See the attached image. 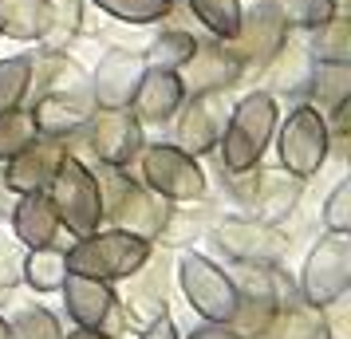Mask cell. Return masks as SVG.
Segmentation results:
<instances>
[{
  "label": "cell",
  "mask_w": 351,
  "mask_h": 339,
  "mask_svg": "<svg viewBox=\"0 0 351 339\" xmlns=\"http://www.w3.org/2000/svg\"><path fill=\"white\" fill-rule=\"evenodd\" d=\"M138 339H178V327L170 316H158L154 323H146L143 331H138Z\"/></svg>",
  "instance_id": "37"
},
{
  "label": "cell",
  "mask_w": 351,
  "mask_h": 339,
  "mask_svg": "<svg viewBox=\"0 0 351 339\" xmlns=\"http://www.w3.org/2000/svg\"><path fill=\"white\" fill-rule=\"evenodd\" d=\"M276 327H280L276 339H335L324 307H312V304H296L288 312H280Z\"/></svg>",
  "instance_id": "28"
},
{
  "label": "cell",
  "mask_w": 351,
  "mask_h": 339,
  "mask_svg": "<svg viewBox=\"0 0 351 339\" xmlns=\"http://www.w3.org/2000/svg\"><path fill=\"white\" fill-rule=\"evenodd\" d=\"M143 55H134V51H123L114 48L107 51L103 60H99L95 75H91V99H95V111H123L130 107V99H134V87L143 79Z\"/></svg>",
  "instance_id": "17"
},
{
  "label": "cell",
  "mask_w": 351,
  "mask_h": 339,
  "mask_svg": "<svg viewBox=\"0 0 351 339\" xmlns=\"http://www.w3.org/2000/svg\"><path fill=\"white\" fill-rule=\"evenodd\" d=\"M288 32L292 28L276 16V8L269 0H256L253 8H241L237 32L229 40H221V44L241 67H269L288 48Z\"/></svg>",
  "instance_id": "9"
},
{
  "label": "cell",
  "mask_w": 351,
  "mask_h": 339,
  "mask_svg": "<svg viewBox=\"0 0 351 339\" xmlns=\"http://www.w3.org/2000/svg\"><path fill=\"white\" fill-rule=\"evenodd\" d=\"M229 118V103L225 91H206V95H186L174 114V146H182L186 154H209L225 130Z\"/></svg>",
  "instance_id": "11"
},
{
  "label": "cell",
  "mask_w": 351,
  "mask_h": 339,
  "mask_svg": "<svg viewBox=\"0 0 351 339\" xmlns=\"http://www.w3.org/2000/svg\"><path fill=\"white\" fill-rule=\"evenodd\" d=\"M319 221L328 233H351V181L339 178L332 186V194L324 197V213Z\"/></svg>",
  "instance_id": "35"
},
{
  "label": "cell",
  "mask_w": 351,
  "mask_h": 339,
  "mask_svg": "<svg viewBox=\"0 0 351 339\" xmlns=\"http://www.w3.org/2000/svg\"><path fill=\"white\" fill-rule=\"evenodd\" d=\"M300 300L312 307H332L351 288V233H324L304 260Z\"/></svg>",
  "instance_id": "7"
},
{
  "label": "cell",
  "mask_w": 351,
  "mask_h": 339,
  "mask_svg": "<svg viewBox=\"0 0 351 339\" xmlns=\"http://www.w3.org/2000/svg\"><path fill=\"white\" fill-rule=\"evenodd\" d=\"M304 99L319 114L351 103V64H312L308 83H304Z\"/></svg>",
  "instance_id": "23"
},
{
  "label": "cell",
  "mask_w": 351,
  "mask_h": 339,
  "mask_svg": "<svg viewBox=\"0 0 351 339\" xmlns=\"http://www.w3.org/2000/svg\"><path fill=\"white\" fill-rule=\"evenodd\" d=\"M44 194H48L51 210H56V217H60V229H67L75 241L87 237V233H95V229L103 225V197H99L95 170L83 166L80 158L67 154Z\"/></svg>",
  "instance_id": "3"
},
{
  "label": "cell",
  "mask_w": 351,
  "mask_h": 339,
  "mask_svg": "<svg viewBox=\"0 0 351 339\" xmlns=\"http://www.w3.org/2000/svg\"><path fill=\"white\" fill-rule=\"evenodd\" d=\"M276 118H280V107L272 91H249L245 99H237V107H229L225 130L213 146L225 174H245L261 166V154L269 150L276 134Z\"/></svg>",
  "instance_id": "1"
},
{
  "label": "cell",
  "mask_w": 351,
  "mask_h": 339,
  "mask_svg": "<svg viewBox=\"0 0 351 339\" xmlns=\"http://www.w3.org/2000/svg\"><path fill=\"white\" fill-rule=\"evenodd\" d=\"M269 4L276 8V16L285 20L288 28H304V32L328 24L339 12V0H269Z\"/></svg>",
  "instance_id": "30"
},
{
  "label": "cell",
  "mask_w": 351,
  "mask_h": 339,
  "mask_svg": "<svg viewBox=\"0 0 351 339\" xmlns=\"http://www.w3.org/2000/svg\"><path fill=\"white\" fill-rule=\"evenodd\" d=\"M182 99H186V91H182V79H178L174 71L146 67L127 111L134 114L143 127H162V123H170V118L178 114Z\"/></svg>",
  "instance_id": "19"
},
{
  "label": "cell",
  "mask_w": 351,
  "mask_h": 339,
  "mask_svg": "<svg viewBox=\"0 0 351 339\" xmlns=\"http://www.w3.org/2000/svg\"><path fill=\"white\" fill-rule=\"evenodd\" d=\"M245 75V67L225 51L221 40H197L193 44V55L182 64L178 79H182V91L186 95H206V91H229L233 83Z\"/></svg>",
  "instance_id": "15"
},
{
  "label": "cell",
  "mask_w": 351,
  "mask_h": 339,
  "mask_svg": "<svg viewBox=\"0 0 351 339\" xmlns=\"http://www.w3.org/2000/svg\"><path fill=\"white\" fill-rule=\"evenodd\" d=\"M51 28L48 0H0V36L20 44H44Z\"/></svg>",
  "instance_id": "22"
},
{
  "label": "cell",
  "mask_w": 351,
  "mask_h": 339,
  "mask_svg": "<svg viewBox=\"0 0 351 339\" xmlns=\"http://www.w3.org/2000/svg\"><path fill=\"white\" fill-rule=\"evenodd\" d=\"M8 336L12 339H64V327L48 307H20L8 320Z\"/></svg>",
  "instance_id": "33"
},
{
  "label": "cell",
  "mask_w": 351,
  "mask_h": 339,
  "mask_svg": "<svg viewBox=\"0 0 351 339\" xmlns=\"http://www.w3.org/2000/svg\"><path fill=\"white\" fill-rule=\"evenodd\" d=\"M178 284L186 292L190 307L206 323H229L237 312V288L233 276L225 273L217 260L202 257V253H182L178 260Z\"/></svg>",
  "instance_id": "8"
},
{
  "label": "cell",
  "mask_w": 351,
  "mask_h": 339,
  "mask_svg": "<svg viewBox=\"0 0 351 339\" xmlns=\"http://www.w3.org/2000/svg\"><path fill=\"white\" fill-rule=\"evenodd\" d=\"M75 142H83V166H114V170H130L138 150L146 146L143 123L123 107V111H95L87 118V127L80 134H71Z\"/></svg>",
  "instance_id": "6"
},
{
  "label": "cell",
  "mask_w": 351,
  "mask_h": 339,
  "mask_svg": "<svg viewBox=\"0 0 351 339\" xmlns=\"http://www.w3.org/2000/svg\"><path fill=\"white\" fill-rule=\"evenodd\" d=\"M213 241L233 264H276L288 253L280 225H265L256 217H225L213 229Z\"/></svg>",
  "instance_id": "10"
},
{
  "label": "cell",
  "mask_w": 351,
  "mask_h": 339,
  "mask_svg": "<svg viewBox=\"0 0 351 339\" xmlns=\"http://www.w3.org/2000/svg\"><path fill=\"white\" fill-rule=\"evenodd\" d=\"M16 280H20V264H12V260H8V253L0 249V292H8Z\"/></svg>",
  "instance_id": "38"
},
{
  "label": "cell",
  "mask_w": 351,
  "mask_h": 339,
  "mask_svg": "<svg viewBox=\"0 0 351 339\" xmlns=\"http://www.w3.org/2000/svg\"><path fill=\"white\" fill-rule=\"evenodd\" d=\"M193 32H186V28H170V32H162L150 40V48L143 51V64L146 67H158V71H182V64L193 55Z\"/></svg>",
  "instance_id": "26"
},
{
  "label": "cell",
  "mask_w": 351,
  "mask_h": 339,
  "mask_svg": "<svg viewBox=\"0 0 351 339\" xmlns=\"http://www.w3.org/2000/svg\"><path fill=\"white\" fill-rule=\"evenodd\" d=\"M51 4V28L44 36L48 51H64L67 40L83 28V12H80V0H48Z\"/></svg>",
  "instance_id": "34"
},
{
  "label": "cell",
  "mask_w": 351,
  "mask_h": 339,
  "mask_svg": "<svg viewBox=\"0 0 351 339\" xmlns=\"http://www.w3.org/2000/svg\"><path fill=\"white\" fill-rule=\"evenodd\" d=\"M28 83H32V55L0 60V114L12 111V107H24Z\"/></svg>",
  "instance_id": "31"
},
{
  "label": "cell",
  "mask_w": 351,
  "mask_h": 339,
  "mask_svg": "<svg viewBox=\"0 0 351 339\" xmlns=\"http://www.w3.org/2000/svg\"><path fill=\"white\" fill-rule=\"evenodd\" d=\"M64 312L75 327H99L103 336H119L123 327V307L119 296L107 280H87V276H71L64 280Z\"/></svg>",
  "instance_id": "12"
},
{
  "label": "cell",
  "mask_w": 351,
  "mask_h": 339,
  "mask_svg": "<svg viewBox=\"0 0 351 339\" xmlns=\"http://www.w3.org/2000/svg\"><path fill=\"white\" fill-rule=\"evenodd\" d=\"M99 12L123 20V24H134V28H146V24H162V20L174 12V0H91Z\"/></svg>",
  "instance_id": "29"
},
{
  "label": "cell",
  "mask_w": 351,
  "mask_h": 339,
  "mask_svg": "<svg viewBox=\"0 0 351 339\" xmlns=\"http://www.w3.org/2000/svg\"><path fill=\"white\" fill-rule=\"evenodd\" d=\"M138 174H143V186L154 190L158 197L174 201V205H186V201H202L206 197V170L202 162L186 154L182 146L174 142H154L138 150Z\"/></svg>",
  "instance_id": "5"
},
{
  "label": "cell",
  "mask_w": 351,
  "mask_h": 339,
  "mask_svg": "<svg viewBox=\"0 0 351 339\" xmlns=\"http://www.w3.org/2000/svg\"><path fill=\"white\" fill-rule=\"evenodd\" d=\"M28 111H32L40 134L64 142L87 127V118L95 114V99H91V91H51V95L32 99Z\"/></svg>",
  "instance_id": "18"
},
{
  "label": "cell",
  "mask_w": 351,
  "mask_h": 339,
  "mask_svg": "<svg viewBox=\"0 0 351 339\" xmlns=\"http://www.w3.org/2000/svg\"><path fill=\"white\" fill-rule=\"evenodd\" d=\"M190 12L213 40H229L241 24V0H182Z\"/></svg>",
  "instance_id": "27"
},
{
  "label": "cell",
  "mask_w": 351,
  "mask_h": 339,
  "mask_svg": "<svg viewBox=\"0 0 351 339\" xmlns=\"http://www.w3.org/2000/svg\"><path fill=\"white\" fill-rule=\"evenodd\" d=\"M154 253V244L143 237H130L123 229H95L67 249V273L87 276V280H127L130 273H138L146 257Z\"/></svg>",
  "instance_id": "2"
},
{
  "label": "cell",
  "mask_w": 351,
  "mask_h": 339,
  "mask_svg": "<svg viewBox=\"0 0 351 339\" xmlns=\"http://www.w3.org/2000/svg\"><path fill=\"white\" fill-rule=\"evenodd\" d=\"M186 339H245V336H241V331H233L229 323H206V320H202Z\"/></svg>",
  "instance_id": "36"
},
{
  "label": "cell",
  "mask_w": 351,
  "mask_h": 339,
  "mask_svg": "<svg viewBox=\"0 0 351 339\" xmlns=\"http://www.w3.org/2000/svg\"><path fill=\"white\" fill-rule=\"evenodd\" d=\"M20 280L36 292H60L67 280V257L64 249L44 244V249H28V257L20 260Z\"/></svg>",
  "instance_id": "24"
},
{
  "label": "cell",
  "mask_w": 351,
  "mask_h": 339,
  "mask_svg": "<svg viewBox=\"0 0 351 339\" xmlns=\"http://www.w3.org/2000/svg\"><path fill=\"white\" fill-rule=\"evenodd\" d=\"M8 221H12L16 241L28 244V249L56 244V237H60V217H56V210H51L48 194H20Z\"/></svg>",
  "instance_id": "21"
},
{
  "label": "cell",
  "mask_w": 351,
  "mask_h": 339,
  "mask_svg": "<svg viewBox=\"0 0 351 339\" xmlns=\"http://www.w3.org/2000/svg\"><path fill=\"white\" fill-rule=\"evenodd\" d=\"M0 339H12L8 336V320H4V316H0Z\"/></svg>",
  "instance_id": "40"
},
{
  "label": "cell",
  "mask_w": 351,
  "mask_h": 339,
  "mask_svg": "<svg viewBox=\"0 0 351 339\" xmlns=\"http://www.w3.org/2000/svg\"><path fill=\"white\" fill-rule=\"evenodd\" d=\"M130 292H127V312L123 316H130V320H138L146 327V323H154L158 316H166L170 307H166V260L162 257H146V264L138 268V273H130Z\"/></svg>",
  "instance_id": "20"
},
{
  "label": "cell",
  "mask_w": 351,
  "mask_h": 339,
  "mask_svg": "<svg viewBox=\"0 0 351 339\" xmlns=\"http://www.w3.org/2000/svg\"><path fill=\"white\" fill-rule=\"evenodd\" d=\"M308 55H312V64H351V20L335 12L328 24L312 28Z\"/></svg>",
  "instance_id": "25"
},
{
  "label": "cell",
  "mask_w": 351,
  "mask_h": 339,
  "mask_svg": "<svg viewBox=\"0 0 351 339\" xmlns=\"http://www.w3.org/2000/svg\"><path fill=\"white\" fill-rule=\"evenodd\" d=\"M276 158L280 170H288L292 178L308 181L312 174L324 170V162L332 154V138H328V123L316 107H292L285 118H276Z\"/></svg>",
  "instance_id": "4"
},
{
  "label": "cell",
  "mask_w": 351,
  "mask_h": 339,
  "mask_svg": "<svg viewBox=\"0 0 351 339\" xmlns=\"http://www.w3.org/2000/svg\"><path fill=\"white\" fill-rule=\"evenodd\" d=\"M170 210H174V201H166L154 190L130 181V190L103 213V221H111V229H123L130 237H143V241L154 244L162 225H166V217H170Z\"/></svg>",
  "instance_id": "16"
},
{
  "label": "cell",
  "mask_w": 351,
  "mask_h": 339,
  "mask_svg": "<svg viewBox=\"0 0 351 339\" xmlns=\"http://www.w3.org/2000/svg\"><path fill=\"white\" fill-rule=\"evenodd\" d=\"M64 339H111V336H103L99 327H75V331H67Z\"/></svg>",
  "instance_id": "39"
},
{
  "label": "cell",
  "mask_w": 351,
  "mask_h": 339,
  "mask_svg": "<svg viewBox=\"0 0 351 339\" xmlns=\"http://www.w3.org/2000/svg\"><path fill=\"white\" fill-rule=\"evenodd\" d=\"M300 194H304V181L292 178L288 170H261L253 166V181H249V194H245V217H256L265 225H280L288 221V213L300 205Z\"/></svg>",
  "instance_id": "14"
},
{
  "label": "cell",
  "mask_w": 351,
  "mask_h": 339,
  "mask_svg": "<svg viewBox=\"0 0 351 339\" xmlns=\"http://www.w3.org/2000/svg\"><path fill=\"white\" fill-rule=\"evenodd\" d=\"M64 158H67V146L60 142V138L36 134L20 154H12V158L0 166V181H4L16 197L20 194H44Z\"/></svg>",
  "instance_id": "13"
},
{
  "label": "cell",
  "mask_w": 351,
  "mask_h": 339,
  "mask_svg": "<svg viewBox=\"0 0 351 339\" xmlns=\"http://www.w3.org/2000/svg\"><path fill=\"white\" fill-rule=\"evenodd\" d=\"M36 134L40 130H36V118L28 107H12V111L0 114V166L12 158V154H20Z\"/></svg>",
  "instance_id": "32"
}]
</instances>
